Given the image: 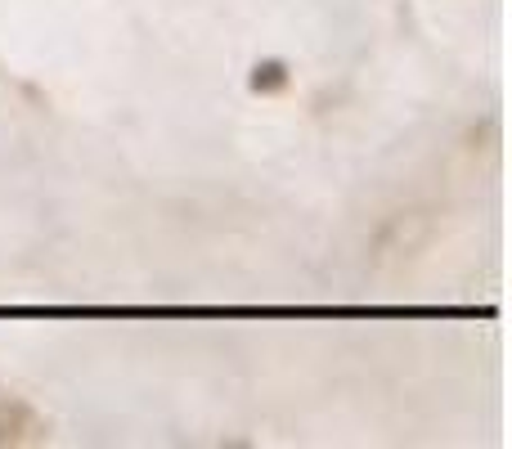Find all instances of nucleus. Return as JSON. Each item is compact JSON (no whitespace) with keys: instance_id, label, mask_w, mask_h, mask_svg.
I'll return each instance as SVG.
<instances>
[{"instance_id":"obj_1","label":"nucleus","mask_w":512,"mask_h":449,"mask_svg":"<svg viewBox=\"0 0 512 449\" xmlns=\"http://www.w3.org/2000/svg\"><path fill=\"white\" fill-rule=\"evenodd\" d=\"M45 427L23 400H9L0 396V445H27V441H41Z\"/></svg>"},{"instance_id":"obj_2","label":"nucleus","mask_w":512,"mask_h":449,"mask_svg":"<svg viewBox=\"0 0 512 449\" xmlns=\"http://www.w3.org/2000/svg\"><path fill=\"white\" fill-rule=\"evenodd\" d=\"M288 63H279V59H265V63H256L252 68V90L256 95H279V90H288Z\"/></svg>"}]
</instances>
